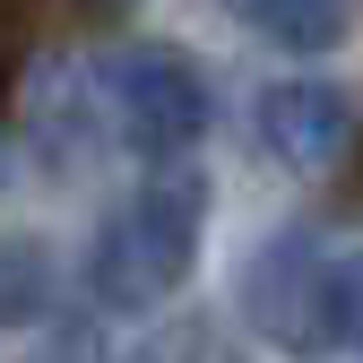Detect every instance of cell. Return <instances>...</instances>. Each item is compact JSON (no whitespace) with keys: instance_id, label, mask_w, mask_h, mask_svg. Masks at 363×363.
I'll list each match as a JSON object with an SVG mask.
<instances>
[{"instance_id":"1","label":"cell","mask_w":363,"mask_h":363,"mask_svg":"<svg viewBox=\"0 0 363 363\" xmlns=\"http://www.w3.org/2000/svg\"><path fill=\"white\" fill-rule=\"evenodd\" d=\"M208 242V173L156 164L121 208H104L86 242V303L96 311H164Z\"/></svg>"},{"instance_id":"2","label":"cell","mask_w":363,"mask_h":363,"mask_svg":"<svg viewBox=\"0 0 363 363\" xmlns=\"http://www.w3.org/2000/svg\"><path fill=\"white\" fill-rule=\"evenodd\" d=\"M86 104H96V130L113 147H130L139 164H182L216 121L208 69L173 43H113L86 69Z\"/></svg>"},{"instance_id":"3","label":"cell","mask_w":363,"mask_h":363,"mask_svg":"<svg viewBox=\"0 0 363 363\" xmlns=\"http://www.w3.org/2000/svg\"><path fill=\"white\" fill-rule=\"evenodd\" d=\"M354 139V96L337 78H277L259 86V147L294 173H329Z\"/></svg>"},{"instance_id":"4","label":"cell","mask_w":363,"mask_h":363,"mask_svg":"<svg viewBox=\"0 0 363 363\" xmlns=\"http://www.w3.org/2000/svg\"><path fill=\"white\" fill-rule=\"evenodd\" d=\"M311 286H320V242H311V225H277V234L242 259V311H251V329L277 337V346H303Z\"/></svg>"},{"instance_id":"5","label":"cell","mask_w":363,"mask_h":363,"mask_svg":"<svg viewBox=\"0 0 363 363\" xmlns=\"http://www.w3.org/2000/svg\"><path fill=\"white\" fill-rule=\"evenodd\" d=\"M354 9L363 0H234V18L277 52H337L354 35Z\"/></svg>"},{"instance_id":"6","label":"cell","mask_w":363,"mask_h":363,"mask_svg":"<svg viewBox=\"0 0 363 363\" xmlns=\"http://www.w3.org/2000/svg\"><path fill=\"white\" fill-rule=\"evenodd\" d=\"M96 139H104V130H96L86 86L69 69H52V78H43V104H35V147H43V164H52V173H78Z\"/></svg>"},{"instance_id":"7","label":"cell","mask_w":363,"mask_h":363,"mask_svg":"<svg viewBox=\"0 0 363 363\" xmlns=\"http://www.w3.org/2000/svg\"><path fill=\"white\" fill-rule=\"evenodd\" d=\"M303 337H311V346H337V354H363V251L320 259V286H311Z\"/></svg>"},{"instance_id":"8","label":"cell","mask_w":363,"mask_h":363,"mask_svg":"<svg viewBox=\"0 0 363 363\" xmlns=\"http://www.w3.org/2000/svg\"><path fill=\"white\" fill-rule=\"evenodd\" d=\"M52 294H61L52 251H43V242H26V234H9V242H0V329L43 320V311H52Z\"/></svg>"},{"instance_id":"9","label":"cell","mask_w":363,"mask_h":363,"mask_svg":"<svg viewBox=\"0 0 363 363\" xmlns=\"http://www.w3.org/2000/svg\"><path fill=\"white\" fill-rule=\"evenodd\" d=\"M121 363H216V337H208V320H191V311H182V320L147 329Z\"/></svg>"},{"instance_id":"10","label":"cell","mask_w":363,"mask_h":363,"mask_svg":"<svg viewBox=\"0 0 363 363\" xmlns=\"http://www.w3.org/2000/svg\"><path fill=\"white\" fill-rule=\"evenodd\" d=\"M26 363H113V346H104L96 320H52V329H43V346H35Z\"/></svg>"}]
</instances>
